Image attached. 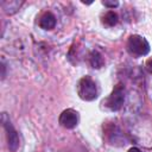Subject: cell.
Returning <instances> with one entry per match:
<instances>
[{
	"label": "cell",
	"instance_id": "cell-1",
	"mask_svg": "<svg viewBox=\"0 0 152 152\" xmlns=\"http://www.w3.org/2000/svg\"><path fill=\"white\" fill-rule=\"evenodd\" d=\"M77 94L84 101H93L97 97V86L90 76H83L77 84Z\"/></svg>",
	"mask_w": 152,
	"mask_h": 152
},
{
	"label": "cell",
	"instance_id": "cell-2",
	"mask_svg": "<svg viewBox=\"0 0 152 152\" xmlns=\"http://www.w3.org/2000/svg\"><path fill=\"white\" fill-rule=\"evenodd\" d=\"M127 50L134 56H145L150 52V44L144 37L132 34L127 40Z\"/></svg>",
	"mask_w": 152,
	"mask_h": 152
},
{
	"label": "cell",
	"instance_id": "cell-3",
	"mask_svg": "<svg viewBox=\"0 0 152 152\" xmlns=\"http://www.w3.org/2000/svg\"><path fill=\"white\" fill-rule=\"evenodd\" d=\"M125 97H126V93H125V88L121 84H116L113 89V91L110 93V95L103 101L104 106L107 108H109L110 110H119L125 102Z\"/></svg>",
	"mask_w": 152,
	"mask_h": 152
},
{
	"label": "cell",
	"instance_id": "cell-4",
	"mask_svg": "<svg viewBox=\"0 0 152 152\" xmlns=\"http://www.w3.org/2000/svg\"><path fill=\"white\" fill-rule=\"evenodd\" d=\"M2 122H4V127L6 131V137H7V145L8 148L12 152H15L17 148L19 147V137L17 131L14 129V127L11 125L10 120H6V114H2Z\"/></svg>",
	"mask_w": 152,
	"mask_h": 152
},
{
	"label": "cell",
	"instance_id": "cell-5",
	"mask_svg": "<svg viewBox=\"0 0 152 152\" xmlns=\"http://www.w3.org/2000/svg\"><path fill=\"white\" fill-rule=\"evenodd\" d=\"M58 122L62 127L64 128H68V129H71L74 128L77 122H78V115H77V112L69 108V109H65L59 115V119H58Z\"/></svg>",
	"mask_w": 152,
	"mask_h": 152
},
{
	"label": "cell",
	"instance_id": "cell-6",
	"mask_svg": "<svg viewBox=\"0 0 152 152\" xmlns=\"http://www.w3.org/2000/svg\"><path fill=\"white\" fill-rule=\"evenodd\" d=\"M39 26L43 30H52L56 26V17L51 12H45L39 18Z\"/></svg>",
	"mask_w": 152,
	"mask_h": 152
},
{
	"label": "cell",
	"instance_id": "cell-7",
	"mask_svg": "<svg viewBox=\"0 0 152 152\" xmlns=\"http://www.w3.org/2000/svg\"><path fill=\"white\" fill-rule=\"evenodd\" d=\"M89 63H90V65L94 69L101 68L103 65V57H102V55L99 51H96V50L91 51L90 55H89Z\"/></svg>",
	"mask_w": 152,
	"mask_h": 152
},
{
	"label": "cell",
	"instance_id": "cell-8",
	"mask_svg": "<svg viewBox=\"0 0 152 152\" xmlns=\"http://www.w3.org/2000/svg\"><path fill=\"white\" fill-rule=\"evenodd\" d=\"M102 23L107 26H114L118 23V14L114 11H108L102 15Z\"/></svg>",
	"mask_w": 152,
	"mask_h": 152
},
{
	"label": "cell",
	"instance_id": "cell-9",
	"mask_svg": "<svg viewBox=\"0 0 152 152\" xmlns=\"http://www.w3.org/2000/svg\"><path fill=\"white\" fill-rule=\"evenodd\" d=\"M21 4H23V2H18V1H2V2H1V6H2V8L5 10L6 13L12 14V13H14L17 10H19V7H20Z\"/></svg>",
	"mask_w": 152,
	"mask_h": 152
},
{
	"label": "cell",
	"instance_id": "cell-10",
	"mask_svg": "<svg viewBox=\"0 0 152 152\" xmlns=\"http://www.w3.org/2000/svg\"><path fill=\"white\" fill-rule=\"evenodd\" d=\"M102 4H103L106 7H109V8H114V7H116V6L119 5L118 1H107V0L102 1Z\"/></svg>",
	"mask_w": 152,
	"mask_h": 152
},
{
	"label": "cell",
	"instance_id": "cell-11",
	"mask_svg": "<svg viewBox=\"0 0 152 152\" xmlns=\"http://www.w3.org/2000/svg\"><path fill=\"white\" fill-rule=\"evenodd\" d=\"M145 66H146V70H147L150 74H152V58H150V59L146 61Z\"/></svg>",
	"mask_w": 152,
	"mask_h": 152
},
{
	"label": "cell",
	"instance_id": "cell-12",
	"mask_svg": "<svg viewBox=\"0 0 152 152\" xmlns=\"http://www.w3.org/2000/svg\"><path fill=\"white\" fill-rule=\"evenodd\" d=\"M127 152H142V151H140V150L137 148V147H132V148H129Z\"/></svg>",
	"mask_w": 152,
	"mask_h": 152
}]
</instances>
